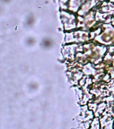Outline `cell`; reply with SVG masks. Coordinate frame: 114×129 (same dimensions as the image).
Here are the masks:
<instances>
[{"mask_svg": "<svg viewBox=\"0 0 114 129\" xmlns=\"http://www.w3.org/2000/svg\"><path fill=\"white\" fill-rule=\"evenodd\" d=\"M12 2V0H0V2L3 4H8Z\"/></svg>", "mask_w": 114, "mask_h": 129, "instance_id": "obj_3", "label": "cell"}, {"mask_svg": "<svg viewBox=\"0 0 114 129\" xmlns=\"http://www.w3.org/2000/svg\"><path fill=\"white\" fill-rule=\"evenodd\" d=\"M113 126H114V125H113Z\"/></svg>", "mask_w": 114, "mask_h": 129, "instance_id": "obj_4", "label": "cell"}, {"mask_svg": "<svg viewBox=\"0 0 114 129\" xmlns=\"http://www.w3.org/2000/svg\"><path fill=\"white\" fill-rule=\"evenodd\" d=\"M89 129H100L99 128V120L98 117H96L93 119L91 124V128Z\"/></svg>", "mask_w": 114, "mask_h": 129, "instance_id": "obj_2", "label": "cell"}, {"mask_svg": "<svg viewBox=\"0 0 114 129\" xmlns=\"http://www.w3.org/2000/svg\"><path fill=\"white\" fill-rule=\"evenodd\" d=\"M101 129H113V119L108 113L104 112L103 116L100 118Z\"/></svg>", "mask_w": 114, "mask_h": 129, "instance_id": "obj_1", "label": "cell"}]
</instances>
